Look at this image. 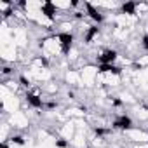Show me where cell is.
<instances>
[{
  "label": "cell",
  "instance_id": "cell-5",
  "mask_svg": "<svg viewBox=\"0 0 148 148\" xmlns=\"http://www.w3.org/2000/svg\"><path fill=\"white\" fill-rule=\"evenodd\" d=\"M112 127L113 129H120V131H129V129L134 127V122H132V119L129 115H120V117H117L113 120Z\"/></svg>",
  "mask_w": 148,
  "mask_h": 148
},
{
  "label": "cell",
  "instance_id": "cell-4",
  "mask_svg": "<svg viewBox=\"0 0 148 148\" xmlns=\"http://www.w3.org/2000/svg\"><path fill=\"white\" fill-rule=\"evenodd\" d=\"M84 9H86V14H87V18H91L96 25H101L103 21H105V14H101V11H98L92 4H89V2H86L84 4Z\"/></svg>",
  "mask_w": 148,
  "mask_h": 148
},
{
  "label": "cell",
  "instance_id": "cell-15",
  "mask_svg": "<svg viewBox=\"0 0 148 148\" xmlns=\"http://www.w3.org/2000/svg\"><path fill=\"white\" fill-rule=\"evenodd\" d=\"M112 105H113V106H122V101L117 99V98H113V99H112Z\"/></svg>",
  "mask_w": 148,
  "mask_h": 148
},
{
  "label": "cell",
  "instance_id": "cell-9",
  "mask_svg": "<svg viewBox=\"0 0 148 148\" xmlns=\"http://www.w3.org/2000/svg\"><path fill=\"white\" fill-rule=\"evenodd\" d=\"M99 73H112V75H122V68L117 64H98Z\"/></svg>",
  "mask_w": 148,
  "mask_h": 148
},
{
  "label": "cell",
  "instance_id": "cell-1",
  "mask_svg": "<svg viewBox=\"0 0 148 148\" xmlns=\"http://www.w3.org/2000/svg\"><path fill=\"white\" fill-rule=\"evenodd\" d=\"M56 38H58V44H59V47H61V52H63L64 56L70 54V51H71V47H73V40H75L73 33H70V32H61V33L56 35Z\"/></svg>",
  "mask_w": 148,
  "mask_h": 148
},
{
  "label": "cell",
  "instance_id": "cell-11",
  "mask_svg": "<svg viewBox=\"0 0 148 148\" xmlns=\"http://www.w3.org/2000/svg\"><path fill=\"white\" fill-rule=\"evenodd\" d=\"M56 146H58V148H68V141H66L64 138H58V139H56Z\"/></svg>",
  "mask_w": 148,
  "mask_h": 148
},
{
  "label": "cell",
  "instance_id": "cell-2",
  "mask_svg": "<svg viewBox=\"0 0 148 148\" xmlns=\"http://www.w3.org/2000/svg\"><path fill=\"white\" fill-rule=\"evenodd\" d=\"M25 101L28 103L30 108H35V110H42V108H45V103H44L42 96L38 94V91H26V94H25Z\"/></svg>",
  "mask_w": 148,
  "mask_h": 148
},
{
  "label": "cell",
  "instance_id": "cell-7",
  "mask_svg": "<svg viewBox=\"0 0 148 148\" xmlns=\"http://www.w3.org/2000/svg\"><path fill=\"white\" fill-rule=\"evenodd\" d=\"M99 32H101L99 25H91L89 28H86V33H84V44H91V42L99 35Z\"/></svg>",
  "mask_w": 148,
  "mask_h": 148
},
{
  "label": "cell",
  "instance_id": "cell-10",
  "mask_svg": "<svg viewBox=\"0 0 148 148\" xmlns=\"http://www.w3.org/2000/svg\"><path fill=\"white\" fill-rule=\"evenodd\" d=\"M18 82H19V86H21V87H26V89H28V87L32 86V84H30V80H28V79H26L25 75H21V77L18 79Z\"/></svg>",
  "mask_w": 148,
  "mask_h": 148
},
{
  "label": "cell",
  "instance_id": "cell-3",
  "mask_svg": "<svg viewBox=\"0 0 148 148\" xmlns=\"http://www.w3.org/2000/svg\"><path fill=\"white\" fill-rule=\"evenodd\" d=\"M117 58H119V52L115 49H105V51H101L96 56V59H98L99 64H115Z\"/></svg>",
  "mask_w": 148,
  "mask_h": 148
},
{
  "label": "cell",
  "instance_id": "cell-12",
  "mask_svg": "<svg viewBox=\"0 0 148 148\" xmlns=\"http://www.w3.org/2000/svg\"><path fill=\"white\" fill-rule=\"evenodd\" d=\"M11 141H12V143H16V145H25V138H23V136H19V134L12 136V138H11Z\"/></svg>",
  "mask_w": 148,
  "mask_h": 148
},
{
  "label": "cell",
  "instance_id": "cell-6",
  "mask_svg": "<svg viewBox=\"0 0 148 148\" xmlns=\"http://www.w3.org/2000/svg\"><path fill=\"white\" fill-rule=\"evenodd\" d=\"M40 12H42L47 19L54 21V19H56V14H58V7H56L52 2H44V4L40 5Z\"/></svg>",
  "mask_w": 148,
  "mask_h": 148
},
{
  "label": "cell",
  "instance_id": "cell-13",
  "mask_svg": "<svg viewBox=\"0 0 148 148\" xmlns=\"http://www.w3.org/2000/svg\"><path fill=\"white\" fill-rule=\"evenodd\" d=\"M141 47H143L145 51H148V33L143 35V38H141Z\"/></svg>",
  "mask_w": 148,
  "mask_h": 148
},
{
  "label": "cell",
  "instance_id": "cell-16",
  "mask_svg": "<svg viewBox=\"0 0 148 148\" xmlns=\"http://www.w3.org/2000/svg\"><path fill=\"white\" fill-rule=\"evenodd\" d=\"M2 148H9V146H7V143H4V145H2Z\"/></svg>",
  "mask_w": 148,
  "mask_h": 148
},
{
  "label": "cell",
  "instance_id": "cell-8",
  "mask_svg": "<svg viewBox=\"0 0 148 148\" xmlns=\"http://www.w3.org/2000/svg\"><path fill=\"white\" fill-rule=\"evenodd\" d=\"M138 7H139L138 2L129 0V2H124V4L120 5V12H122V14H127V16H134V14L138 12Z\"/></svg>",
  "mask_w": 148,
  "mask_h": 148
},
{
  "label": "cell",
  "instance_id": "cell-14",
  "mask_svg": "<svg viewBox=\"0 0 148 148\" xmlns=\"http://www.w3.org/2000/svg\"><path fill=\"white\" fill-rule=\"evenodd\" d=\"M94 132H96V136H105V134H108V131H106V129H103V127H96V129H94Z\"/></svg>",
  "mask_w": 148,
  "mask_h": 148
}]
</instances>
